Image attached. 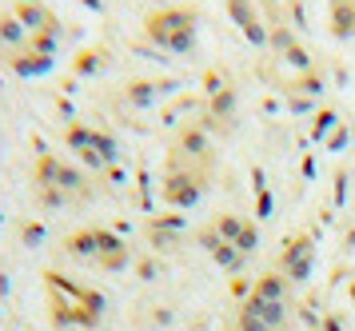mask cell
Listing matches in <instances>:
<instances>
[{
  "mask_svg": "<svg viewBox=\"0 0 355 331\" xmlns=\"http://www.w3.org/2000/svg\"><path fill=\"white\" fill-rule=\"evenodd\" d=\"M68 252L84 255V260H100L104 268H120L128 255H124V244L108 232H80V236L68 239Z\"/></svg>",
  "mask_w": 355,
  "mask_h": 331,
  "instance_id": "obj_3",
  "label": "cell"
},
{
  "mask_svg": "<svg viewBox=\"0 0 355 331\" xmlns=\"http://www.w3.org/2000/svg\"><path fill=\"white\" fill-rule=\"evenodd\" d=\"M307 260H311L307 239H300V244H295V252H284V275H288V280H304V275H307Z\"/></svg>",
  "mask_w": 355,
  "mask_h": 331,
  "instance_id": "obj_5",
  "label": "cell"
},
{
  "mask_svg": "<svg viewBox=\"0 0 355 331\" xmlns=\"http://www.w3.org/2000/svg\"><path fill=\"white\" fill-rule=\"evenodd\" d=\"M288 323V275H263L240 307L236 331H284Z\"/></svg>",
  "mask_w": 355,
  "mask_h": 331,
  "instance_id": "obj_1",
  "label": "cell"
},
{
  "mask_svg": "<svg viewBox=\"0 0 355 331\" xmlns=\"http://www.w3.org/2000/svg\"><path fill=\"white\" fill-rule=\"evenodd\" d=\"M148 36L168 52H188L196 40V16L184 8H164V12L148 16Z\"/></svg>",
  "mask_w": 355,
  "mask_h": 331,
  "instance_id": "obj_2",
  "label": "cell"
},
{
  "mask_svg": "<svg viewBox=\"0 0 355 331\" xmlns=\"http://www.w3.org/2000/svg\"><path fill=\"white\" fill-rule=\"evenodd\" d=\"M0 40H4V44H17L20 40V24L17 20H0Z\"/></svg>",
  "mask_w": 355,
  "mask_h": 331,
  "instance_id": "obj_6",
  "label": "cell"
},
{
  "mask_svg": "<svg viewBox=\"0 0 355 331\" xmlns=\"http://www.w3.org/2000/svg\"><path fill=\"white\" fill-rule=\"evenodd\" d=\"M68 140H72V148L84 156V164H92V168H104V164H112V160H116V144L108 140V136H100V132L72 128V132H68Z\"/></svg>",
  "mask_w": 355,
  "mask_h": 331,
  "instance_id": "obj_4",
  "label": "cell"
}]
</instances>
